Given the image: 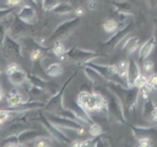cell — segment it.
I'll list each match as a JSON object with an SVG mask.
<instances>
[{
    "mask_svg": "<svg viewBox=\"0 0 157 147\" xmlns=\"http://www.w3.org/2000/svg\"><path fill=\"white\" fill-rule=\"evenodd\" d=\"M147 87L150 88V91L152 93H156L157 92V72H152L151 75H148Z\"/></svg>",
    "mask_w": 157,
    "mask_h": 147,
    "instance_id": "cell-31",
    "label": "cell"
},
{
    "mask_svg": "<svg viewBox=\"0 0 157 147\" xmlns=\"http://www.w3.org/2000/svg\"><path fill=\"white\" fill-rule=\"evenodd\" d=\"M76 76V74H72L66 81L65 83L60 87V89L49 97V99L45 102V105H44V110L45 111H49V113H58L59 110H61L64 107H63V97H64V92L66 89V87L69 86V83L72 81V78Z\"/></svg>",
    "mask_w": 157,
    "mask_h": 147,
    "instance_id": "cell-4",
    "label": "cell"
},
{
    "mask_svg": "<svg viewBox=\"0 0 157 147\" xmlns=\"http://www.w3.org/2000/svg\"><path fill=\"white\" fill-rule=\"evenodd\" d=\"M108 114H110L118 123L125 124V114H124V105L121 100L110 92V98L108 99Z\"/></svg>",
    "mask_w": 157,
    "mask_h": 147,
    "instance_id": "cell-7",
    "label": "cell"
},
{
    "mask_svg": "<svg viewBox=\"0 0 157 147\" xmlns=\"http://www.w3.org/2000/svg\"><path fill=\"white\" fill-rule=\"evenodd\" d=\"M54 13H58V15H65V13H70L72 11V5L70 2H59L53 10H52Z\"/></svg>",
    "mask_w": 157,
    "mask_h": 147,
    "instance_id": "cell-25",
    "label": "cell"
},
{
    "mask_svg": "<svg viewBox=\"0 0 157 147\" xmlns=\"http://www.w3.org/2000/svg\"><path fill=\"white\" fill-rule=\"evenodd\" d=\"M81 2H87V1H90V0H80Z\"/></svg>",
    "mask_w": 157,
    "mask_h": 147,
    "instance_id": "cell-45",
    "label": "cell"
},
{
    "mask_svg": "<svg viewBox=\"0 0 157 147\" xmlns=\"http://www.w3.org/2000/svg\"><path fill=\"white\" fill-rule=\"evenodd\" d=\"M83 71H85L87 78H88L90 81H92V82H98V81H101V80L103 78V77L99 75V72H97L93 67H91V66L87 65V64L83 65Z\"/></svg>",
    "mask_w": 157,
    "mask_h": 147,
    "instance_id": "cell-24",
    "label": "cell"
},
{
    "mask_svg": "<svg viewBox=\"0 0 157 147\" xmlns=\"http://www.w3.org/2000/svg\"><path fill=\"white\" fill-rule=\"evenodd\" d=\"M33 145L36 147H48L53 145V140H52V135H43L37 137L33 141Z\"/></svg>",
    "mask_w": 157,
    "mask_h": 147,
    "instance_id": "cell-27",
    "label": "cell"
},
{
    "mask_svg": "<svg viewBox=\"0 0 157 147\" xmlns=\"http://www.w3.org/2000/svg\"><path fill=\"white\" fill-rule=\"evenodd\" d=\"M141 71L146 75H151L152 72H155V62L151 59H145L142 60V65H141Z\"/></svg>",
    "mask_w": 157,
    "mask_h": 147,
    "instance_id": "cell-29",
    "label": "cell"
},
{
    "mask_svg": "<svg viewBox=\"0 0 157 147\" xmlns=\"http://www.w3.org/2000/svg\"><path fill=\"white\" fill-rule=\"evenodd\" d=\"M156 47H157V42H156L155 36H152V37H151L150 39H147L144 44H141V47H140V49H139V58H140L141 60L147 59V58L155 51Z\"/></svg>",
    "mask_w": 157,
    "mask_h": 147,
    "instance_id": "cell-15",
    "label": "cell"
},
{
    "mask_svg": "<svg viewBox=\"0 0 157 147\" xmlns=\"http://www.w3.org/2000/svg\"><path fill=\"white\" fill-rule=\"evenodd\" d=\"M58 4H59L58 0H43V2H42V7H43L44 11H52Z\"/></svg>",
    "mask_w": 157,
    "mask_h": 147,
    "instance_id": "cell-34",
    "label": "cell"
},
{
    "mask_svg": "<svg viewBox=\"0 0 157 147\" xmlns=\"http://www.w3.org/2000/svg\"><path fill=\"white\" fill-rule=\"evenodd\" d=\"M26 127H25V125H23V123H21V121H15L6 131H5V136H11V135H18L20 132H22L23 130H25Z\"/></svg>",
    "mask_w": 157,
    "mask_h": 147,
    "instance_id": "cell-26",
    "label": "cell"
},
{
    "mask_svg": "<svg viewBox=\"0 0 157 147\" xmlns=\"http://www.w3.org/2000/svg\"><path fill=\"white\" fill-rule=\"evenodd\" d=\"M141 69L139 67L137 62L134 60V59H130L129 60V69H128V86L129 87H132L134 86V82L135 80L137 78V76L141 74Z\"/></svg>",
    "mask_w": 157,
    "mask_h": 147,
    "instance_id": "cell-18",
    "label": "cell"
},
{
    "mask_svg": "<svg viewBox=\"0 0 157 147\" xmlns=\"http://www.w3.org/2000/svg\"><path fill=\"white\" fill-rule=\"evenodd\" d=\"M1 125H2V123H1V121H0V126H1Z\"/></svg>",
    "mask_w": 157,
    "mask_h": 147,
    "instance_id": "cell-46",
    "label": "cell"
},
{
    "mask_svg": "<svg viewBox=\"0 0 157 147\" xmlns=\"http://www.w3.org/2000/svg\"><path fill=\"white\" fill-rule=\"evenodd\" d=\"M52 51L54 53L55 56H58L61 60H65V55L67 49L65 48V44L63 43V40H55L53 42V47H52Z\"/></svg>",
    "mask_w": 157,
    "mask_h": 147,
    "instance_id": "cell-22",
    "label": "cell"
},
{
    "mask_svg": "<svg viewBox=\"0 0 157 147\" xmlns=\"http://www.w3.org/2000/svg\"><path fill=\"white\" fill-rule=\"evenodd\" d=\"M32 26H33V24H29V23H27V22L20 20L18 17H16V18L13 20L12 24H11L10 28H9V34H10L11 37H13L15 39H22V38H25V37L29 33Z\"/></svg>",
    "mask_w": 157,
    "mask_h": 147,
    "instance_id": "cell-9",
    "label": "cell"
},
{
    "mask_svg": "<svg viewBox=\"0 0 157 147\" xmlns=\"http://www.w3.org/2000/svg\"><path fill=\"white\" fill-rule=\"evenodd\" d=\"M136 141L140 147H150L153 145V140L150 135H136Z\"/></svg>",
    "mask_w": 157,
    "mask_h": 147,
    "instance_id": "cell-28",
    "label": "cell"
},
{
    "mask_svg": "<svg viewBox=\"0 0 157 147\" xmlns=\"http://www.w3.org/2000/svg\"><path fill=\"white\" fill-rule=\"evenodd\" d=\"M4 98V89H2V87H1V85H0V100Z\"/></svg>",
    "mask_w": 157,
    "mask_h": 147,
    "instance_id": "cell-44",
    "label": "cell"
},
{
    "mask_svg": "<svg viewBox=\"0 0 157 147\" xmlns=\"http://www.w3.org/2000/svg\"><path fill=\"white\" fill-rule=\"evenodd\" d=\"M17 67H20V65L16 64V62H10V64H7V66H6V69H5L6 75H10V74H11L13 70H16Z\"/></svg>",
    "mask_w": 157,
    "mask_h": 147,
    "instance_id": "cell-36",
    "label": "cell"
},
{
    "mask_svg": "<svg viewBox=\"0 0 157 147\" xmlns=\"http://www.w3.org/2000/svg\"><path fill=\"white\" fill-rule=\"evenodd\" d=\"M21 2H22V0H6V6H9V7H16Z\"/></svg>",
    "mask_w": 157,
    "mask_h": 147,
    "instance_id": "cell-38",
    "label": "cell"
},
{
    "mask_svg": "<svg viewBox=\"0 0 157 147\" xmlns=\"http://www.w3.org/2000/svg\"><path fill=\"white\" fill-rule=\"evenodd\" d=\"M10 82L13 86H22L27 80H28V75L26 74V71L20 66L16 70H13L10 75H7Z\"/></svg>",
    "mask_w": 157,
    "mask_h": 147,
    "instance_id": "cell-16",
    "label": "cell"
},
{
    "mask_svg": "<svg viewBox=\"0 0 157 147\" xmlns=\"http://www.w3.org/2000/svg\"><path fill=\"white\" fill-rule=\"evenodd\" d=\"M112 6L114 7L115 11H120L124 13H128L132 16L135 13V5L132 0H124V1H112Z\"/></svg>",
    "mask_w": 157,
    "mask_h": 147,
    "instance_id": "cell-17",
    "label": "cell"
},
{
    "mask_svg": "<svg viewBox=\"0 0 157 147\" xmlns=\"http://www.w3.org/2000/svg\"><path fill=\"white\" fill-rule=\"evenodd\" d=\"M104 55L98 54L96 51L92 50H86V49H81V48H71L70 50L66 51L65 59H69L71 61H75L77 64H87L88 61H92L93 59L97 58H103Z\"/></svg>",
    "mask_w": 157,
    "mask_h": 147,
    "instance_id": "cell-5",
    "label": "cell"
},
{
    "mask_svg": "<svg viewBox=\"0 0 157 147\" xmlns=\"http://www.w3.org/2000/svg\"><path fill=\"white\" fill-rule=\"evenodd\" d=\"M12 12H13L12 7H9V6H2V7H0V21H1L4 17H6L7 15L12 13Z\"/></svg>",
    "mask_w": 157,
    "mask_h": 147,
    "instance_id": "cell-35",
    "label": "cell"
},
{
    "mask_svg": "<svg viewBox=\"0 0 157 147\" xmlns=\"http://www.w3.org/2000/svg\"><path fill=\"white\" fill-rule=\"evenodd\" d=\"M121 49H124L128 54H134L135 51H137L141 47V42H140V38L136 37V36H131L130 33L126 34L121 40L120 43L118 44Z\"/></svg>",
    "mask_w": 157,
    "mask_h": 147,
    "instance_id": "cell-11",
    "label": "cell"
},
{
    "mask_svg": "<svg viewBox=\"0 0 157 147\" xmlns=\"http://www.w3.org/2000/svg\"><path fill=\"white\" fill-rule=\"evenodd\" d=\"M47 119L52 124L56 125L59 129L72 130L77 135L86 134V130L83 127V124H81V123H78L76 120H72V119H69V118H65V116H60L56 113H49V111H47Z\"/></svg>",
    "mask_w": 157,
    "mask_h": 147,
    "instance_id": "cell-3",
    "label": "cell"
},
{
    "mask_svg": "<svg viewBox=\"0 0 157 147\" xmlns=\"http://www.w3.org/2000/svg\"><path fill=\"white\" fill-rule=\"evenodd\" d=\"M130 27H131L130 23H121V24H120V28H119L115 33H113V36H112L107 42H104L103 45L110 47V48L118 47V44L120 43V40H121L126 34L130 33Z\"/></svg>",
    "mask_w": 157,
    "mask_h": 147,
    "instance_id": "cell-12",
    "label": "cell"
},
{
    "mask_svg": "<svg viewBox=\"0 0 157 147\" xmlns=\"http://www.w3.org/2000/svg\"><path fill=\"white\" fill-rule=\"evenodd\" d=\"M43 135H50L45 127L44 129H25L22 132L17 135V138L21 145H27L29 142H33L37 137L43 136Z\"/></svg>",
    "mask_w": 157,
    "mask_h": 147,
    "instance_id": "cell-10",
    "label": "cell"
},
{
    "mask_svg": "<svg viewBox=\"0 0 157 147\" xmlns=\"http://www.w3.org/2000/svg\"><path fill=\"white\" fill-rule=\"evenodd\" d=\"M1 47H2L4 55L6 58L16 59V58H21L22 56V47H21V44L17 42V39H15L13 37H11L9 33L5 37L4 43H2Z\"/></svg>",
    "mask_w": 157,
    "mask_h": 147,
    "instance_id": "cell-8",
    "label": "cell"
},
{
    "mask_svg": "<svg viewBox=\"0 0 157 147\" xmlns=\"http://www.w3.org/2000/svg\"><path fill=\"white\" fill-rule=\"evenodd\" d=\"M0 74H1V67H0Z\"/></svg>",
    "mask_w": 157,
    "mask_h": 147,
    "instance_id": "cell-47",
    "label": "cell"
},
{
    "mask_svg": "<svg viewBox=\"0 0 157 147\" xmlns=\"http://www.w3.org/2000/svg\"><path fill=\"white\" fill-rule=\"evenodd\" d=\"M151 120L152 121H155V123H157V105L155 107V109H153V113H152V118H151Z\"/></svg>",
    "mask_w": 157,
    "mask_h": 147,
    "instance_id": "cell-40",
    "label": "cell"
},
{
    "mask_svg": "<svg viewBox=\"0 0 157 147\" xmlns=\"http://www.w3.org/2000/svg\"><path fill=\"white\" fill-rule=\"evenodd\" d=\"M155 38H156V42H157V21H155Z\"/></svg>",
    "mask_w": 157,
    "mask_h": 147,
    "instance_id": "cell-42",
    "label": "cell"
},
{
    "mask_svg": "<svg viewBox=\"0 0 157 147\" xmlns=\"http://www.w3.org/2000/svg\"><path fill=\"white\" fill-rule=\"evenodd\" d=\"M88 132H90V135H91V136L96 137V136H99V135L103 132V130H102V127H101L97 123H93V121H92V123L90 124Z\"/></svg>",
    "mask_w": 157,
    "mask_h": 147,
    "instance_id": "cell-33",
    "label": "cell"
},
{
    "mask_svg": "<svg viewBox=\"0 0 157 147\" xmlns=\"http://www.w3.org/2000/svg\"><path fill=\"white\" fill-rule=\"evenodd\" d=\"M64 72V69H63V65L58 61H54L52 64H49L45 69H44V74L47 77H50V78H55V77H59L61 76Z\"/></svg>",
    "mask_w": 157,
    "mask_h": 147,
    "instance_id": "cell-21",
    "label": "cell"
},
{
    "mask_svg": "<svg viewBox=\"0 0 157 147\" xmlns=\"http://www.w3.org/2000/svg\"><path fill=\"white\" fill-rule=\"evenodd\" d=\"M22 2H26V4H32V5H36L34 0H22Z\"/></svg>",
    "mask_w": 157,
    "mask_h": 147,
    "instance_id": "cell-43",
    "label": "cell"
},
{
    "mask_svg": "<svg viewBox=\"0 0 157 147\" xmlns=\"http://www.w3.org/2000/svg\"><path fill=\"white\" fill-rule=\"evenodd\" d=\"M86 4H87V9L91 11H94L98 9V0H90Z\"/></svg>",
    "mask_w": 157,
    "mask_h": 147,
    "instance_id": "cell-37",
    "label": "cell"
},
{
    "mask_svg": "<svg viewBox=\"0 0 157 147\" xmlns=\"http://www.w3.org/2000/svg\"><path fill=\"white\" fill-rule=\"evenodd\" d=\"M15 18H16V17H15V15H13V12H12V13L7 15L6 17H4V18L0 21V45H2L4 39H5V37L7 36V31H9L10 26L12 24V22H13Z\"/></svg>",
    "mask_w": 157,
    "mask_h": 147,
    "instance_id": "cell-19",
    "label": "cell"
},
{
    "mask_svg": "<svg viewBox=\"0 0 157 147\" xmlns=\"http://www.w3.org/2000/svg\"><path fill=\"white\" fill-rule=\"evenodd\" d=\"M108 91L114 93L123 103L124 109L128 110V113H132L136 107H137V102L140 98V91L137 87H128L125 85L114 82V81H109L108 86H107Z\"/></svg>",
    "mask_w": 157,
    "mask_h": 147,
    "instance_id": "cell-2",
    "label": "cell"
},
{
    "mask_svg": "<svg viewBox=\"0 0 157 147\" xmlns=\"http://www.w3.org/2000/svg\"><path fill=\"white\" fill-rule=\"evenodd\" d=\"M1 146H6V147H11V146H21L18 138L16 135H11V136H5L4 140L0 142Z\"/></svg>",
    "mask_w": 157,
    "mask_h": 147,
    "instance_id": "cell-30",
    "label": "cell"
},
{
    "mask_svg": "<svg viewBox=\"0 0 157 147\" xmlns=\"http://www.w3.org/2000/svg\"><path fill=\"white\" fill-rule=\"evenodd\" d=\"M102 27H103V29H104L105 33L113 34V33H115V32L120 28V23H119L115 18H108V20H105V21L103 22Z\"/></svg>",
    "mask_w": 157,
    "mask_h": 147,
    "instance_id": "cell-23",
    "label": "cell"
},
{
    "mask_svg": "<svg viewBox=\"0 0 157 147\" xmlns=\"http://www.w3.org/2000/svg\"><path fill=\"white\" fill-rule=\"evenodd\" d=\"M17 17H18L20 20H22V21L29 23V24H33V23H36V21H37V11H36V9H34L32 5L25 4V5L20 9V11L17 12Z\"/></svg>",
    "mask_w": 157,
    "mask_h": 147,
    "instance_id": "cell-13",
    "label": "cell"
},
{
    "mask_svg": "<svg viewBox=\"0 0 157 147\" xmlns=\"http://www.w3.org/2000/svg\"><path fill=\"white\" fill-rule=\"evenodd\" d=\"M29 99V97H23L22 93L17 89V88H12L10 89V92L7 93V97H6V100H7V104L11 107V108H17L20 107L21 104H23L25 102H27Z\"/></svg>",
    "mask_w": 157,
    "mask_h": 147,
    "instance_id": "cell-14",
    "label": "cell"
},
{
    "mask_svg": "<svg viewBox=\"0 0 157 147\" xmlns=\"http://www.w3.org/2000/svg\"><path fill=\"white\" fill-rule=\"evenodd\" d=\"M115 66V74L118 77H120V80H123L125 82V85L128 86V69H129V60H120L117 64H114ZM129 87V86H128Z\"/></svg>",
    "mask_w": 157,
    "mask_h": 147,
    "instance_id": "cell-20",
    "label": "cell"
},
{
    "mask_svg": "<svg viewBox=\"0 0 157 147\" xmlns=\"http://www.w3.org/2000/svg\"><path fill=\"white\" fill-rule=\"evenodd\" d=\"M74 12H75V16H76V17H81V16L85 13V9H83L82 6H78Z\"/></svg>",
    "mask_w": 157,
    "mask_h": 147,
    "instance_id": "cell-39",
    "label": "cell"
},
{
    "mask_svg": "<svg viewBox=\"0 0 157 147\" xmlns=\"http://www.w3.org/2000/svg\"><path fill=\"white\" fill-rule=\"evenodd\" d=\"M147 80H148V75L141 72V74L137 76V78L135 80V82H134V87L141 88V87H144V86H147Z\"/></svg>",
    "mask_w": 157,
    "mask_h": 147,
    "instance_id": "cell-32",
    "label": "cell"
},
{
    "mask_svg": "<svg viewBox=\"0 0 157 147\" xmlns=\"http://www.w3.org/2000/svg\"><path fill=\"white\" fill-rule=\"evenodd\" d=\"M147 2H148V6L152 9L157 6V0H147Z\"/></svg>",
    "mask_w": 157,
    "mask_h": 147,
    "instance_id": "cell-41",
    "label": "cell"
},
{
    "mask_svg": "<svg viewBox=\"0 0 157 147\" xmlns=\"http://www.w3.org/2000/svg\"><path fill=\"white\" fill-rule=\"evenodd\" d=\"M81 22V17H74L71 20H67V21H64L63 23H60L55 29L54 32L52 33V36L49 37V42H55V40H63V38L67 37Z\"/></svg>",
    "mask_w": 157,
    "mask_h": 147,
    "instance_id": "cell-6",
    "label": "cell"
},
{
    "mask_svg": "<svg viewBox=\"0 0 157 147\" xmlns=\"http://www.w3.org/2000/svg\"><path fill=\"white\" fill-rule=\"evenodd\" d=\"M77 105L86 113H107L108 99L96 91H81L77 96Z\"/></svg>",
    "mask_w": 157,
    "mask_h": 147,
    "instance_id": "cell-1",
    "label": "cell"
}]
</instances>
